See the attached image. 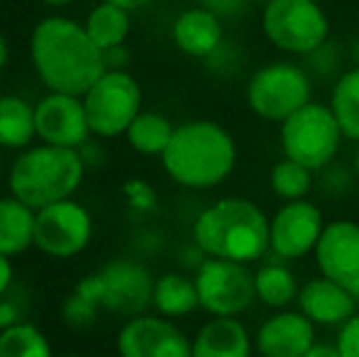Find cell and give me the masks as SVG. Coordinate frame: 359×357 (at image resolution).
I'll return each instance as SVG.
<instances>
[{
	"instance_id": "1",
	"label": "cell",
	"mask_w": 359,
	"mask_h": 357,
	"mask_svg": "<svg viewBox=\"0 0 359 357\" xmlns=\"http://www.w3.org/2000/svg\"><path fill=\"white\" fill-rule=\"evenodd\" d=\"M29 62L54 93L83 95L105 74L103 52L88 37L83 22L67 15L42 18L29 32Z\"/></svg>"
},
{
	"instance_id": "2",
	"label": "cell",
	"mask_w": 359,
	"mask_h": 357,
	"mask_svg": "<svg viewBox=\"0 0 359 357\" xmlns=\"http://www.w3.org/2000/svg\"><path fill=\"white\" fill-rule=\"evenodd\" d=\"M159 159L166 177L181 189L208 191L235 172L237 142L230 130L215 120H186L176 125Z\"/></svg>"
},
{
	"instance_id": "3",
	"label": "cell",
	"mask_w": 359,
	"mask_h": 357,
	"mask_svg": "<svg viewBox=\"0 0 359 357\" xmlns=\"http://www.w3.org/2000/svg\"><path fill=\"white\" fill-rule=\"evenodd\" d=\"M191 240L205 257L242 264L259 262L269 255V215L255 201L225 196L196 215Z\"/></svg>"
},
{
	"instance_id": "4",
	"label": "cell",
	"mask_w": 359,
	"mask_h": 357,
	"mask_svg": "<svg viewBox=\"0 0 359 357\" xmlns=\"http://www.w3.org/2000/svg\"><path fill=\"white\" fill-rule=\"evenodd\" d=\"M86 174L79 149L37 144L13 159L8 172L10 194L39 210L64 198H74Z\"/></svg>"
},
{
	"instance_id": "5",
	"label": "cell",
	"mask_w": 359,
	"mask_h": 357,
	"mask_svg": "<svg viewBox=\"0 0 359 357\" xmlns=\"http://www.w3.org/2000/svg\"><path fill=\"white\" fill-rule=\"evenodd\" d=\"M342 135L330 105L311 100L279 125V142L284 157L303 164L311 172H323L337 159Z\"/></svg>"
},
{
	"instance_id": "6",
	"label": "cell",
	"mask_w": 359,
	"mask_h": 357,
	"mask_svg": "<svg viewBox=\"0 0 359 357\" xmlns=\"http://www.w3.org/2000/svg\"><path fill=\"white\" fill-rule=\"evenodd\" d=\"M245 100L257 118L281 125L313 100V76L303 64L276 59L252 72Z\"/></svg>"
},
{
	"instance_id": "7",
	"label": "cell",
	"mask_w": 359,
	"mask_h": 357,
	"mask_svg": "<svg viewBox=\"0 0 359 357\" xmlns=\"http://www.w3.org/2000/svg\"><path fill=\"white\" fill-rule=\"evenodd\" d=\"M262 34L281 54L303 59L330 39V18L313 0H264Z\"/></svg>"
},
{
	"instance_id": "8",
	"label": "cell",
	"mask_w": 359,
	"mask_h": 357,
	"mask_svg": "<svg viewBox=\"0 0 359 357\" xmlns=\"http://www.w3.org/2000/svg\"><path fill=\"white\" fill-rule=\"evenodd\" d=\"M90 133L95 137H120L142 113V86L128 69H105L83 95Z\"/></svg>"
},
{
	"instance_id": "9",
	"label": "cell",
	"mask_w": 359,
	"mask_h": 357,
	"mask_svg": "<svg viewBox=\"0 0 359 357\" xmlns=\"http://www.w3.org/2000/svg\"><path fill=\"white\" fill-rule=\"evenodd\" d=\"M194 279L201 309L208 316L240 318L257 301L255 271L250 269V264L205 257L203 264L194 271Z\"/></svg>"
},
{
	"instance_id": "10",
	"label": "cell",
	"mask_w": 359,
	"mask_h": 357,
	"mask_svg": "<svg viewBox=\"0 0 359 357\" xmlns=\"http://www.w3.org/2000/svg\"><path fill=\"white\" fill-rule=\"evenodd\" d=\"M93 238V218L88 208L74 198H64L37 210L34 248L54 260L81 255Z\"/></svg>"
},
{
	"instance_id": "11",
	"label": "cell",
	"mask_w": 359,
	"mask_h": 357,
	"mask_svg": "<svg viewBox=\"0 0 359 357\" xmlns=\"http://www.w3.org/2000/svg\"><path fill=\"white\" fill-rule=\"evenodd\" d=\"M325 228V218L318 203L308 198L286 201L269 218V252L276 260L296 262L313 255Z\"/></svg>"
},
{
	"instance_id": "12",
	"label": "cell",
	"mask_w": 359,
	"mask_h": 357,
	"mask_svg": "<svg viewBox=\"0 0 359 357\" xmlns=\"http://www.w3.org/2000/svg\"><path fill=\"white\" fill-rule=\"evenodd\" d=\"M120 357H191V338L164 316H133L118 333Z\"/></svg>"
},
{
	"instance_id": "13",
	"label": "cell",
	"mask_w": 359,
	"mask_h": 357,
	"mask_svg": "<svg viewBox=\"0 0 359 357\" xmlns=\"http://www.w3.org/2000/svg\"><path fill=\"white\" fill-rule=\"evenodd\" d=\"M318 271L342 284L359 304V223L357 220H330L323 228L316 250Z\"/></svg>"
},
{
	"instance_id": "14",
	"label": "cell",
	"mask_w": 359,
	"mask_h": 357,
	"mask_svg": "<svg viewBox=\"0 0 359 357\" xmlns=\"http://www.w3.org/2000/svg\"><path fill=\"white\" fill-rule=\"evenodd\" d=\"M34 125H37V137L44 144H57V147L69 149H79L93 135L83 98L72 93L49 90L44 98H39L34 103Z\"/></svg>"
},
{
	"instance_id": "15",
	"label": "cell",
	"mask_w": 359,
	"mask_h": 357,
	"mask_svg": "<svg viewBox=\"0 0 359 357\" xmlns=\"http://www.w3.org/2000/svg\"><path fill=\"white\" fill-rule=\"evenodd\" d=\"M103 279V309L120 316L147 314L154 296V276L147 264L133 257H118L100 269Z\"/></svg>"
},
{
	"instance_id": "16",
	"label": "cell",
	"mask_w": 359,
	"mask_h": 357,
	"mask_svg": "<svg viewBox=\"0 0 359 357\" xmlns=\"http://www.w3.org/2000/svg\"><path fill=\"white\" fill-rule=\"evenodd\" d=\"M316 328L298 309L274 311L255 333V353L259 357H303L316 343Z\"/></svg>"
},
{
	"instance_id": "17",
	"label": "cell",
	"mask_w": 359,
	"mask_h": 357,
	"mask_svg": "<svg viewBox=\"0 0 359 357\" xmlns=\"http://www.w3.org/2000/svg\"><path fill=\"white\" fill-rule=\"evenodd\" d=\"M298 311L313 321L318 328H340L359 311L357 299L337 281L318 274L308 279L298 291Z\"/></svg>"
},
{
	"instance_id": "18",
	"label": "cell",
	"mask_w": 359,
	"mask_h": 357,
	"mask_svg": "<svg viewBox=\"0 0 359 357\" xmlns=\"http://www.w3.org/2000/svg\"><path fill=\"white\" fill-rule=\"evenodd\" d=\"M171 39L181 54L203 62L225 42V27L215 13L203 5H194L176 15L171 22Z\"/></svg>"
},
{
	"instance_id": "19",
	"label": "cell",
	"mask_w": 359,
	"mask_h": 357,
	"mask_svg": "<svg viewBox=\"0 0 359 357\" xmlns=\"http://www.w3.org/2000/svg\"><path fill=\"white\" fill-rule=\"evenodd\" d=\"M255 338L240 318L210 316L191 338V357H252Z\"/></svg>"
},
{
	"instance_id": "20",
	"label": "cell",
	"mask_w": 359,
	"mask_h": 357,
	"mask_svg": "<svg viewBox=\"0 0 359 357\" xmlns=\"http://www.w3.org/2000/svg\"><path fill=\"white\" fill-rule=\"evenodd\" d=\"M37 210L29 208L13 194L0 198V252L8 257L27 252L34 245Z\"/></svg>"
},
{
	"instance_id": "21",
	"label": "cell",
	"mask_w": 359,
	"mask_h": 357,
	"mask_svg": "<svg viewBox=\"0 0 359 357\" xmlns=\"http://www.w3.org/2000/svg\"><path fill=\"white\" fill-rule=\"evenodd\" d=\"M151 306L164 318H184V316H191L196 309H201L196 279L184 274V271H166V274L156 276Z\"/></svg>"
},
{
	"instance_id": "22",
	"label": "cell",
	"mask_w": 359,
	"mask_h": 357,
	"mask_svg": "<svg viewBox=\"0 0 359 357\" xmlns=\"http://www.w3.org/2000/svg\"><path fill=\"white\" fill-rule=\"evenodd\" d=\"M83 27L100 52L120 47V44L128 42L130 29H133V10L100 0L95 8L88 10Z\"/></svg>"
},
{
	"instance_id": "23",
	"label": "cell",
	"mask_w": 359,
	"mask_h": 357,
	"mask_svg": "<svg viewBox=\"0 0 359 357\" xmlns=\"http://www.w3.org/2000/svg\"><path fill=\"white\" fill-rule=\"evenodd\" d=\"M37 137L34 105L22 95H0V147L27 149Z\"/></svg>"
},
{
	"instance_id": "24",
	"label": "cell",
	"mask_w": 359,
	"mask_h": 357,
	"mask_svg": "<svg viewBox=\"0 0 359 357\" xmlns=\"http://www.w3.org/2000/svg\"><path fill=\"white\" fill-rule=\"evenodd\" d=\"M255 289L257 301L274 311H281L296 304L301 286H298V276L284 260H274V262L259 264V269L255 271Z\"/></svg>"
},
{
	"instance_id": "25",
	"label": "cell",
	"mask_w": 359,
	"mask_h": 357,
	"mask_svg": "<svg viewBox=\"0 0 359 357\" xmlns=\"http://www.w3.org/2000/svg\"><path fill=\"white\" fill-rule=\"evenodd\" d=\"M176 125L171 123L166 115L156 113V110H142L137 118L133 120V125L128 128L125 137L128 144L137 154L144 157H161L164 149L169 147L171 137H174Z\"/></svg>"
},
{
	"instance_id": "26",
	"label": "cell",
	"mask_w": 359,
	"mask_h": 357,
	"mask_svg": "<svg viewBox=\"0 0 359 357\" xmlns=\"http://www.w3.org/2000/svg\"><path fill=\"white\" fill-rule=\"evenodd\" d=\"M327 105L337 118L345 140L359 142V67L345 69L332 81Z\"/></svg>"
},
{
	"instance_id": "27",
	"label": "cell",
	"mask_w": 359,
	"mask_h": 357,
	"mask_svg": "<svg viewBox=\"0 0 359 357\" xmlns=\"http://www.w3.org/2000/svg\"><path fill=\"white\" fill-rule=\"evenodd\" d=\"M0 357H54V350L37 325L20 321L0 330Z\"/></svg>"
},
{
	"instance_id": "28",
	"label": "cell",
	"mask_w": 359,
	"mask_h": 357,
	"mask_svg": "<svg viewBox=\"0 0 359 357\" xmlns=\"http://www.w3.org/2000/svg\"><path fill=\"white\" fill-rule=\"evenodd\" d=\"M313 179H316V172L293 162V159L281 157L269 172V189L284 203L286 201H301L308 198V194L313 191Z\"/></svg>"
},
{
	"instance_id": "29",
	"label": "cell",
	"mask_w": 359,
	"mask_h": 357,
	"mask_svg": "<svg viewBox=\"0 0 359 357\" xmlns=\"http://www.w3.org/2000/svg\"><path fill=\"white\" fill-rule=\"evenodd\" d=\"M345 59H347V49L342 47V44L327 39V42H323L318 49H313L311 54H306L301 64L308 69V74H311L313 79L335 81V79L345 72V69H342Z\"/></svg>"
},
{
	"instance_id": "30",
	"label": "cell",
	"mask_w": 359,
	"mask_h": 357,
	"mask_svg": "<svg viewBox=\"0 0 359 357\" xmlns=\"http://www.w3.org/2000/svg\"><path fill=\"white\" fill-rule=\"evenodd\" d=\"M98 311H100V306H95L93 301H88L86 296H81L79 291H74V294L67 296V301H64L62 318L69 328L81 330V328H88V325L95 323Z\"/></svg>"
},
{
	"instance_id": "31",
	"label": "cell",
	"mask_w": 359,
	"mask_h": 357,
	"mask_svg": "<svg viewBox=\"0 0 359 357\" xmlns=\"http://www.w3.org/2000/svg\"><path fill=\"white\" fill-rule=\"evenodd\" d=\"M203 62L210 74H215V76H220V79H230L242 69L245 54H242V49L237 47V44H232L225 39V42H222L208 59H203Z\"/></svg>"
},
{
	"instance_id": "32",
	"label": "cell",
	"mask_w": 359,
	"mask_h": 357,
	"mask_svg": "<svg viewBox=\"0 0 359 357\" xmlns=\"http://www.w3.org/2000/svg\"><path fill=\"white\" fill-rule=\"evenodd\" d=\"M320 174V189L325 196H330V198H342V196H347L352 191V186L357 184V177L355 172H350V169H345L340 162H332L330 167H325Z\"/></svg>"
},
{
	"instance_id": "33",
	"label": "cell",
	"mask_w": 359,
	"mask_h": 357,
	"mask_svg": "<svg viewBox=\"0 0 359 357\" xmlns=\"http://www.w3.org/2000/svg\"><path fill=\"white\" fill-rule=\"evenodd\" d=\"M125 203L135 210V213H151L156 208V191L147 184L144 179H130L123 186Z\"/></svg>"
},
{
	"instance_id": "34",
	"label": "cell",
	"mask_w": 359,
	"mask_h": 357,
	"mask_svg": "<svg viewBox=\"0 0 359 357\" xmlns=\"http://www.w3.org/2000/svg\"><path fill=\"white\" fill-rule=\"evenodd\" d=\"M335 345L340 357H359V311L337 328Z\"/></svg>"
},
{
	"instance_id": "35",
	"label": "cell",
	"mask_w": 359,
	"mask_h": 357,
	"mask_svg": "<svg viewBox=\"0 0 359 357\" xmlns=\"http://www.w3.org/2000/svg\"><path fill=\"white\" fill-rule=\"evenodd\" d=\"M198 5L208 8L220 20H237L250 10L252 0H201Z\"/></svg>"
},
{
	"instance_id": "36",
	"label": "cell",
	"mask_w": 359,
	"mask_h": 357,
	"mask_svg": "<svg viewBox=\"0 0 359 357\" xmlns=\"http://www.w3.org/2000/svg\"><path fill=\"white\" fill-rule=\"evenodd\" d=\"M81 296H86L88 301H93L95 306L103 309V279H100V271H93V274H86L83 279L76 284V289Z\"/></svg>"
},
{
	"instance_id": "37",
	"label": "cell",
	"mask_w": 359,
	"mask_h": 357,
	"mask_svg": "<svg viewBox=\"0 0 359 357\" xmlns=\"http://www.w3.org/2000/svg\"><path fill=\"white\" fill-rule=\"evenodd\" d=\"M130 59H133V54H130L128 44H120V47L105 49V52H103L105 69H128Z\"/></svg>"
},
{
	"instance_id": "38",
	"label": "cell",
	"mask_w": 359,
	"mask_h": 357,
	"mask_svg": "<svg viewBox=\"0 0 359 357\" xmlns=\"http://www.w3.org/2000/svg\"><path fill=\"white\" fill-rule=\"evenodd\" d=\"M22 321V311H20V306L15 304L13 299H0V330L10 328V325L20 323Z\"/></svg>"
},
{
	"instance_id": "39",
	"label": "cell",
	"mask_w": 359,
	"mask_h": 357,
	"mask_svg": "<svg viewBox=\"0 0 359 357\" xmlns=\"http://www.w3.org/2000/svg\"><path fill=\"white\" fill-rule=\"evenodd\" d=\"M79 154H81V159H83V164H86V169L88 167H100L103 164V149H100V144L98 142H83L79 147Z\"/></svg>"
},
{
	"instance_id": "40",
	"label": "cell",
	"mask_w": 359,
	"mask_h": 357,
	"mask_svg": "<svg viewBox=\"0 0 359 357\" xmlns=\"http://www.w3.org/2000/svg\"><path fill=\"white\" fill-rule=\"evenodd\" d=\"M13 279H15V269H13V262H10L8 255L0 252V299L10 291L13 286Z\"/></svg>"
},
{
	"instance_id": "41",
	"label": "cell",
	"mask_w": 359,
	"mask_h": 357,
	"mask_svg": "<svg viewBox=\"0 0 359 357\" xmlns=\"http://www.w3.org/2000/svg\"><path fill=\"white\" fill-rule=\"evenodd\" d=\"M303 357H340V353H337L335 343H323V340H316Z\"/></svg>"
},
{
	"instance_id": "42",
	"label": "cell",
	"mask_w": 359,
	"mask_h": 357,
	"mask_svg": "<svg viewBox=\"0 0 359 357\" xmlns=\"http://www.w3.org/2000/svg\"><path fill=\"white\" fill-rule=\"evenodd\" d=\"M347 59L352 62V67H359V34H355L352 42L347 44Z\"/></svg>"
},
{
	"instance_id": "43",
	"label": "cell",
	"mask_w": 359,
	"mask_h": 357,
	"mask_svg": "<svg viewBox=\"0 0 359 357\" xmlns=\"http://www.w3.org/2000/svg\"><path fill=\"white\" fill-rule=\"evenodd\" d=\"M8 59H10L8 39H5V34L0 32V74H3V69H5V67H8Z\"/></svg>"
},
{
	"instance_id": "44",
	"label": "cell",
	"mask_w": 359,
	"mask_h": 357,
	"mask_svg": "<svg viewBox=\"0 0 359 357\" xmlns=\"http://www.w3.org/2000/svg\"><path fill=\"white\" fill-rule=\"evenodd\" d=\"M108 3L123 5V8H128V10H137V8H144V5H149L151 0H108Z\"/></svg>"
},
{
	"instance_id": "45",
	"label": "cell",
	"mask_w": 359,
	"mask_h": 357,
	"mask_svg": "<svg viewBox=\"0 0 359 357\" xmlns=\"http://www.w3.org/2000/svg\"><path fill=\"white\" fill-rule=\"evenodd\" d=\"M39 3L49 5V8H67V5H72L74 0H39Z\"/></svg>"
},
{
	"instance_id": "46",
	"label": "cell",
	"mask_w": 359,
	"mask_h": 357,
	"mask_svg": "<svg viewBox=\"0 0 359 357\" xmlns=\"http://www.w3.org/2000/svg\"><path fill=\"white\" fill-rule=\"evenodd\" d=\"M352 172H355V177L359 181V142H357V149H355V159H352Z\"/></svg>"
},
{
	"instance_id": "47",
	"label": "cell",
	"mask_w": 359,
	"mask_h": 357,
	"mask_svg": "<svg viewBox=\"0 0 359 357\" xmlns=\"http://www.w3.org/2000/svg\"><path fill=\"white\" fill-rule=\"evenodd\" d=\"M62 357H81V355H76V353H67V355H62Z\"/></svg>"
},
{
	"instance_id": "48",
	"label": "cell",
	"mask_w": 359,
	"mask_h": 357,
	"mask_svg": "<svg viewBox=\"0 0 359 357\" xmlns=\"http://www.w3.org/2000/svg\"><path fill=\"white\" fill-rule=\"evenodd\" d=\"M313 3H320V5H325V3H327V0H313Z\"/></svg>"
},
{
	"instance_id": "49",
	"label": "cell",
	"mask_w": 359,
	"mask_h": 357,
	"mask_svg": "<svg viewBox=\"0 0 359 357\" xmlns=\"http://www.w3.org/2000/svg\"><path fill=\"white\" fill-rule=\"evenodd\" d=\"M0 3H3V0H0Z\"/></svg>"
}]
</instances>
